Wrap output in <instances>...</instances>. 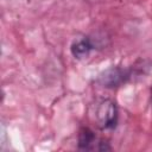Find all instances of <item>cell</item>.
<instances>
[{"instance_id":"7a4b0ae2","label":"cell","mask_w":152,"mask_h":152,"mask_svg":"<svg viewBox=\"0 0 152 152\" xmlns=\"http://www.w3.org/2000/svg\"><path fill=\"white\" fill-rule=\"evenodd\" d=\"M78 146L83 150H109L106 142L99 139L89 128H82L78 134Z\"/></svg>"},{"instance_id":"277c9868","label":"cell","mask_w":152,"mask_h":152,"mask_svg":"<svg viewBox=\"0 0 152 152\" xmlns=\"http://www.w3.org/2000/svg\"><path fill=\"white\" fill-rule=\"evenodd\" d=\"M94 49L91 42L88 38H82L76 40L72 45H71V53L74 55L75 58L82 59L89 56L90 51Z\"/></svg>"},{"instance_id":"3957f363","label":"cell","mask_w":152,"mask_h":152,"mask_svg":"<svg viewBox=\"0 0 152 152\" xmlns=\"http://www.w3.org/2000/svg\"><path fill=\"white\" fill-rule=\"evenodd\" d=\"M125 77H127V75L124 70L110 69L101 76V82L102 84H104V87H116L118 84L125 81Z\"/></svg>"},{"instance_id":"6da1fadb","label":"cell","mask_w":152,"mask_h":152,"mask_svg":"<svg viewBox=\"0 0 152 152\" xmlns=\"http://www.w3.org/2000/svg\"><path fill=\"white\" fill-rule=\"evenodd\" d=\"M96 122L100 128L107 129L113 128L118 121V109L113 101L103 100L101 101L95 109Z\"/></svg>"}]
</instances>
